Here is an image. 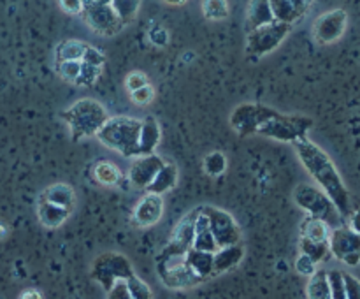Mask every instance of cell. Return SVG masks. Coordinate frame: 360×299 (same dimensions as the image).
Wrapping results in <instances>:
<instances>
[{
  "label": "cell",
  "instance_id": "11",
  "mask_svg": "<svg viewBox=\"0 0 360 299\" xmlns=\"http://www.w3.org/2000/svg\"><path fill=\"white\" fill-rule=\"evenodd\" d=\"M200 213L210 222V229L213 232V238L217 241L218 250L239 245L241 229H239L238 222L234 220V217L231 213H227V211L220 210L217 206H200Z\"/></svg>",
  "mask_w": 360,
  "mask_h": 299
},
{
  "label": "cell",
  "instance_id": "45",
  "mask_svg": "<svg viewBox=\"0 0 360 299\" xmlns=\"http://www.w3.org/2000/svg\"><path fill=\"white\" fill-rule=\"evenodd\" d=\"M58 6L67 14H81V11H83V2L81 0H60Z\"/></svg>",
  "mask_w": 360,
  "mask_h": 299
},
{
  "label": "cell",
  "instance_id": "38",
  "mask_svg": "<svg viewBox=\"0 0 360 299\" xmlns=\"http://www.w3.org/2000/svg\"><path fill=\"white\" fill-rule=\"evenodd\" d=\"M105 60H108V58H105V55H104V51H102V49H98V48H95V46L88 44L86 51H84V56H83V60H81V62L88 63V65L101 67V69H104Z\"/></svg>",
  "mask_w": 360,
  "mask_h": 299
},
{
  "label": "cell",
  "instance_id": "1",
  "mask_svg": "<svg viewBox=\"0 0 360 299\" xmlns=\"http://www.w3.org/2000/svg\"><path fill=\"white\" fill-rule=\"evenodd\" d=\"M295 153H297L299 160L302 162L306 171L311 174V178L315 179L320 185V190L326 192V196L329 197L334 203L336 210L340 211V215L343 218H348L352 215V201L350 193H348L347 185L341 179L340 171L334 165L333 158L319 146L313 141H309L308 137L294 143Z\"/></svg>",
  "mask_w": 360,
  "mask_h": 299
},
{
  "label": "cell",
  "instance_id": "21",
  "mask_svg": "<svg viewBox=\"0 0 360 299\" xmlns=\"http://www.w3.org/2000/svg\"><path fill=\"white\" fill-rule=\"evenodd\" d=\"M274 21L273 11H271L269 0H253L248 4V14H246V34L257 30V28L269 25Z\"/></svg>",
  "mask_w": 360,
  "mask_h": 299
},
{
  "label": "cell",
  "instance_id": "40",
  "mask_svg": "<svg viewBox=\"0 0 360 299\" xmlns=\"http://www.w3.org/2000/svg\"><path fill=\"white\" fill-rule=\"evenodd\" d=\"M295 271H297L299 274H302V276L309 278L316 273V262L309 259L308 255H304V253H301V255L297 257V260H295Z\"/></svg>",
  "mask_w": 360,
  "mask_h": 299
},
{
  "label": "cell",
  "instance_id": "44",
  "mask_svg": "<svg viewBox=\"0 0 360 299\" xmlns=\"http://www.w3.org/2000/svg\"><path fill=\"white\" fill-rule=\"evenodd\" d=\"M108 299H132L129 294V288H127L125 281H118L111 291L108 292Z\"/></svg>",
  "mask_w": 360,
  "mask_h": 299
},
{
  "label": "cell",
  "instance_id": "3",
  "mask_svg": "<svg viewBox=\"0 0 360 299\" xmlns=\"http://www.w3.org/2000/svg\"><path fill=\"white\" fill-rule=\"evenodd\" d=\"M139 132L141 120L125 115L109 116L104 127L98 130L97 139L123 157L137 158L139 157Z\"/></svg>",
  "mask_w": 360,
  "mask_h": 299
},
{
  "label": "cell",
  "instance_id": "10",
  "mask_svg": "<svg viewBox=\"0 0 360 299\" xmlns=\"http://www.w3.org/2000/svg\"><path fill=\"white\" fill-rule=\"evenodd\" d=\"M276 109L269 106L259 104V102H246V104L238 106L231 115V127L236 134L241 137L257 136L260 127L274 115Z\"/></svg>",
  "mask_w": 360,
  "mask_h": 299
},
{
  "label": "cell",
  "instance_id": "17",
  "mask_svg": "<svg viewBox=\"0 0 360 299\" xmlns=\"http://www.w3.org/2000/svg\"><path fill=\"white\" fill-rule=\"evenodd\" d=\"M164 215V199L155 193H144L134 210V222L139 227H151L158 224Z\"/></svg>",
  "mask_w": 360,
  "mask_h": 299
},
{
  "label": "cell",
  "instance_id": "16",
  "mask_svg": "<svg viewBox=\"0 0 360 299\" xmlns=\"http://www.w3.org/2000/svg\"><path fill=\"white\" fill-rule=\"evenodd\" d=\"M269 2L274 21L290 25V27L304 20L311 7L309 0H269Z\"/></svg>",
  "mask_w": 360,
  "mask_h": 299
},
{
  "label": "cell",
  "instance_id": "25",
  "mask_svg": "<svg viewBox=\"0 0 360 299\" xmlns=\"http://www.w3.org/2000/svg\"><path fill=\"white\" fill-rule=\"evenodd\" d=\"M88 42L77 39H63L55 48V63L58 62H81L86 51Z\"/></svg>",
  "mask_w": 360,
  "mask_h": 299
},
{
  "label": "cell",
  "instance_id": "12",
  "mask_svg": "<svg viewBox=\"0 0 360 299\" xmlns=\"http://www.w3.org/2000/svg\"><path fill=\"white\" fill-rule=\"evenodd\" d=\"M157 273L162 284L172 291H185L204 284L202 278L197 276L185 264V257L169 260H157Z\"/></svg>",
  "mask_w": 360,
  "mask_h": 299
},
{
  "label": "cell",
  "instance_id": "35",
  "mask_svg": "<svg viewBox=\"0 0 360 299\" xmlns=\"http://www.w3.org/2000/svg\"><path fill=\"white\" fill-rule=\"evenodd\" d=\"M127 288H129V294L132 299H153V294H151V288L143 278H139L137 274H134L132 278L125 281Z\"/></svg>",
  "mask_w": 360,
  "mask_h": 299
},
{
  "label": "cell",
  "instance_id": "6",
  "mask_svg": "<svg viewBox=\"0 0 360 299\" xmlns=\"http://www.w3.org/2000/svg\"><path fill=\"white\" fill-rule=\"evenodd\" d=\"M136 274L132 262L129 257L118 252L101 253L94 260L91 266V278L104 288L105 292L111 291L118 281H127Z\"/></svg>",
  "mask_w": 360,
  "mask_h": 299
},
{
  "label": "cell",
  "instance_id": "18",
  "mask_svg": "<svg viewBox=\"0 0 360 299\" xmlns=\"http://www.w3.org/2000/svg\"><path fill=\"white\" fill-rule=\"evenodd\" d=\"M39 201H44V203L53 204V206H58L62 210H67L72 213L74 208H76V192L70 185L67 183H53L48 189L42 190V193L39 196Z\"/></svg>",
  "mask_w": 360,
  "mask_h": 299
},
{
  "label": "cell",
  "instance_id": "7",
  "mask_svg": "<svg viewBox=\"0 0 360 299\" xmlns=\"http://www.w3.org/2000/svg\"><path fill=\"white\" fill-rule=\"evenodd\" d=\"M84 23L98 35L104 37H112V35L120 34L125 25L120 21L116 16L112 4L108 0H86L83 2V11H81Z\"/></svg>",
  "mask_w": 360,
  "mask_h": 299
},
{
  "label": "cell",
  "instance_id": "33",
  "mask_svg": "<svg viewBox=\"0 0 360 299\" xmlns=\"http://www.w3.org/2000/svg\"><path fill=\"white\" fill-rule=\"evenodd\" d=\"M202 13L211 21L225 20L229 16V2H225V0H207V2H202Z\"/></svg>",
  "mask_w": 360,
  "mask_h": 299
},
{
  "label": "cell",
  "instance_id": "5",
  "mask_svg": "<svg viewBox=\"0 0 360 299\" xmlns=\"http://www.w3.org/2000/svg\"><path fill=\"white\" fill-rule=\"evenodd\" d=\"M313 118L304 115H283L274 111V115L260 127L257 136L273 137L281 143H297V141L308 137L306 134L311 130Z\"/></svg>",
  "mask_w": 360,
  "mask_h": 299
},
{
  "label": "cell",
  "instance_id": "32",
  "mask_svg": "<svg viewBox=\"0 0 360 299\" xmlns=\"http://www.w3.org/2000/svg\"><path fill=\"white\" fill-rule=\"evenodd\" d=\"M112 9H115L116 16L120 18L123 25L130 23V21L136 20L137 13H139L141 2L137 0H112Z\"/></svg>",
  "mask_w": 360,
  "mask_h": 299
},
{
  "label": "cell",
  "instance_id": "4",
  "mask_svg": "<svg viewBox=\"0 0 360 299\" xmlns=\"http://www.w3.org/2000/svg\"><path fill=\"white\" fill-rule=\"evenodd\" d=\"M294 201L301 210L308 213V217L322 220L323 224L329 225L330 231L345 225V218L336 210L333 201L319 186L309 185V183H299L294 190Z\"/></svg>",
  "mask_w": 360,
  "mask_h": 299
},
{
  "label": "cell",
  "instance_id": "26",
  "mask_svg": "<svg viewBox=\"0 0 360 299\" xmlns=\"http://www.w3.org/2000/svg\"><path fill=\"white\" fill-rule=\"evenodd\" d=\"M70 217V211L62 210L58 206H53V204L44 203V201H39L37 203V218L44 227L56 229Z\"/></svg>",
  "mask_w": 360,
  "mask_h": 299
},
{
  "label": "cell",
  "instance_id": "42",
  "mask_svg": "<svg viewBox=\"0 0 360 299\" xmlns=\"http://www.w3.org/2000/svg\"><path fill=\"white\" fill-rule=\"evenodd\" d=\"M153 97H155V90L151 84L139 88V90H136L134 94H130V98H132L134 104H137V106L150 104V102L153 101Z\"/></svg>",
  "mask_w": 360,
  "mask_h": 299
},
{
  "label": "cell",
  "instance_id": "43",
  "mask_svg": "<svg viewBox=\"0 0 360 299\" xmlns=\"http://www.w3.org/2000/svg\"><path fill=\"white\" fill-rule=\"evenodd\" d=\"M150 41L153 42L155 46H158V48H162V46H165L169 42L167 30L158 27V25H155L153 28H150Z\"/></svg>",
  "mask_w": 360,
  "mask_h": 299
},
{
  "label": "cell",
  "instance_id": "29",
  "mask_svg": "<svg viewBox=\"0 0 360 299\" xmlns=\"http://www.w3.org/2000/svg\"><path fill=\"white\" fill-rule=\"evenodd\" d=\"M306 294H308V299H330V287L326 269H316V273L309 276Z\"/></svg>",
  "mask_w": 360,
  "mask_h": 299
},
{
  "label": "cell",
  "instance_id": "8",
  "mask_svg": "<svg viewBox=\"0 0 360 299\" xmlns=\"http://www.w3.org/2000/svg\"><path fill=\"white\" fill-rule=\"evenodd\" d=\"M292 28L294 27H290V25L273 21V23L257 28V30L248 32L246 34V53L250 56H257V58L269 55L278 46H281V42L292 32Z\"/></svg>",
  "mask_w": 360,
  "mask_h": 299
},
{
  "label": "cell",
  "instance_id": "48",
  "mask_svg": "<svg viewBox=\"0 0 360 299\" xmlns=\"http://www.w3.org/2000/svg\"><path fill=\"white\" fill-rule=\"evenodd\" d=\"M7 234V225L4 222H0V239Z\"/></svg>",
  "mask_w": 360,
  "mask_h": 299
},
{
  "label": "cell",
  "instance_id": "2",
  "mask_svg": "<svg viewBox=\"0 0 360 299\" xmlns=\"http://www.w3.org/2000/svg\"><path fill=\"white\" fill-rule=\"evenodd\" d=\"M60 116L69 125L74 143L84 139V137L97 136L98 130L109 120V113L104 104L90 97L74 102L70 108L60 113Z\"/></svg>",
  "mask_w": 360,
  "mask_h": 299
},
{
  "label": "cell",
  "instance_id": "27",
  "mask_svg": "<svg viewBox=\"0 0 360 299\" xmlns=\"http://www.w3.org/2000/svg\"><path fill=\"white\" fill-rule=\"evenodd\" d=\"M330 227L323 224L322 220H316L313 217H306L301 224V239L315 243H329Z\"/></svg>",
  "mask_w": 360,
  "mask_h": 299
},
{
  "label": "cell",
  "instance_id": "30",
  "mask_svg": "<svg viewBox=\"0 0 360 299\" xmlns=\"http://www.w3.org/2000/svg\"><path fill=\"white\" fill-rule=\"evenodd\" d=\"M299 246H301V253L308 255L309 259L315 260L316 264L323 262V260H327L330 257L329 243H315L299 238Z\"/></svg>",
  "mask_w": 360,
  "mask_h": 299
},
{
  "label": "cell",
  "instance_id": "39",
  "mask_svg": "<svg viewBox=\"0 0 360 299\" xmlns=\"http://www.w3.org/2000/svg\"><path fill=\"white\" fill-rule=\"evenodd\" d=\"M148 84H150V79H148L146 74L141 72V70H134V72H130L129 76L125 77V88L129 90V94H134L136 90L148 87Z\"/></svg>",
  "mask_w": 360,
  "mask_h": 299
},
{
  "label": "cell",
  "instance_id": "46",
  "mask_svg": "<svg viewBox=\"0 0 360 299\" xmlns=\"http://www.w3.org/2000/svg\"><path fill=\"white\" fill-rule=\"evenodd\" d=\"M350 231H354L355 234H360V208L357 210L352 211V215L348 217V225H347Z\"/></svg>",
  "mask_w": 360,
  "mask_h": 299
},
{
  "label": "cell",
  "instance_id": "20",
  "mask_svg": "<svg viewBox=\"0 0 360 299\" xmlns=\"http://www.w3.org/2000/svg\"><path fill=\"white\" fill-rule=\"evenodd\" d=\"M245 257V248L241 245L227 246V248H220L214 252L213 255V276L224 274L231 271L232 267L238 266Z\"/></svg>",
  "mask_w": 360,
  "mask_h": 299
},
{
  "label": "cell",
  "instance_id": "22",
  "mask_svg": "<svg viewBox=\"0 0 360 299\" xmlns=\"http://www.w3.org/2000/svg\"><path fill=\"white\" fill-rule=\"evenodd\" d=\"M178 178H179L178 165L172 164V162H167V164L160 169V172L155 176V179L150 183V186H148L144 192L155 193V196H162V193L169 192V190H172L176 185H178Z\"/></svg>",
  "mask_w": 360,
  "mask_h": 299
},
{
  "label": "cell",
  "instance_id": "31",
  "mask_svg": "<svg viewBox=\"0 0 360 299\" xmlns=\"http://www.w3.org/2000/svg\"><path fill=\"white\" fill-rule=\"evenodd\" d=\"M225 169H227V158H225V155L221 151L213 150L204 157V171L211 178L221 176L225 172Z\"/></svg>",
  "mask_w": 360,
  "mask_h": 299
},
{
  "label": "cell",
  "instance_id": "37",
  "mask_svg": "<svg viewBox=\"0 0 360 299\" xmlns=\"http://www.w3.org/2000/svg\"><path fill=\"white\" fill-rule=\"evenodd\" d=\"M101 67H94V65H88V63L81 62V74H79V79H77V87H94L95 83L98 81V77H101L102 74Z\"/></svg>",
  "mask_w": 360,
  "mask_h": 299
},
{
  "label": "cell",
  "instance_id": "19",
  "mask_svg": "<svg viewBox=\"0 0 360 299\" xmlns=\"http://www.w3.org/2000/svg\"><path fill=\"white\" fill-rule=\"evenodd\" d=\"M162 139V130L155 116H146L141 120V132H139V157H148L153 155L157 150L158 143Z\"/></svg>",
  "mask_w": 360,
  "mask_h": 299
},
{
  "label": "cell",
  "instance_id": "13",
  "mask_svg": "<svg viewBox=\"0 0 360 299\" xmlns=\"http://www.w3.org/2000/svg\"><path fill=\"white\" fill-rule=\"evenodd\" d=\"M329 248L330 255H334L347 266H359L360 264V234H355L347 225L330 231Z\"/></svg>",
  "mask_w": 360,
  "mask_h": 299
},
{
  "label": "cell",
  "instance_id": "36",
  "mask_svg": "<svg viewBox=\"0 0 360 299\" xmlns=\"http://www.w3.org/2000/svg\"><path fill=\"white\" fill-rule=\"evenodd\" d=\"M327 280H329L330 287V299H347V294H345L343 271L329 269L327 271Z\"/></svg>",
  "mask_w": 360,
  "mask_h": 299
},
{
  "label": "cell",
  "instance_id": "24",
  "mask_svg": "<svg viewBox=\"0 0 360 299\" xmlns=\"http://www.w3.org/2000/svg\"><path fill=\"white\" fill-rule=\"evenodd\" d=\"M192 248L199 250V252H207V253L218 252L217 241H214L213 232H211V229H210V222H207V218L204 217L202 213H199V217H197L195 234H193Z\"/></svg>",
  "mask_w": 360,
  "mask_h": 299
},
{
  "label": "cell",
  "instance_id": "23",
  "mask_svg": "<svg viewBox=\"0 0 360 299\" xmlns=\"http://www.w3.org/2000/svg\"><path fill=\"white\" fill-rule=\"evenodd\" d=\"M213 255L214 253L207 252H199V250H188V253L185 255V264L197 274L199 278H202L204 281H207L210 278H213Z\"/></svg>",
  "mask_w": 360,
  "mask_h": 299
},
{
  "label": "cell",
  "instance_id": "47",
  "mask_svg": "<svg viewBox=\"0 0 360 299\" xmlns=\"http://www.w3.org/2000/svg\"><path fill=\"white\" fill-rule=\"evenodd\" d=\"M20 299H42V294L39 291H35V288H28V291H25L21 294Z\"/></svg>",
  "mask_w": 360,
  "mask_h": 299
},
{
  "label": "cell",
  "instance_id": "9",
  "mask_svg": "<svg viewBox=\"0 0 360 299\" xmlns=\"http://www.w3.org/2000/svg\"><path fill=\"white\" fill-rule=\"evenodd\" d=\"M199 213L200 208H193L192 211H188V213L176 224L174 231H172L171 234V239H169L167 245L164 246V250L158 253L157 260L179 259V257H185L186 253H188V250H192L193 234H195V222Z\"/></svg>",
  "mask_w": 360,
  "mask_h": 299
},
{
  "label": "cell",
  "instance_id": "15",
  "mask_svg": "<svg viewBox=\"0 0 360 299\" xmlns=\"http://www.w3.org/2000/svg\"><path fill=\"white\" fill-rule=\"evenodd\" d=\"M164 165L165 160L157 153L148 155V157H137L130 165L129 179L137 189L146 190Z\"/></svg>",
  "mask_w": 360,
  "mask_h": 299
},
{
  "label": "cell",
  "instance_id": "14",
  "mask_svg": "<svg viewBox=\"0 0 360 299\" xmlns=\"http://www.w3.org/2000/svg\"><path fill=\"white\" fill-rule=\"evenodd\" d=\"M348 27V13L345 9H330L320 14L313 25V37L319 44H333L340 41Z\"/></svg>",
  "mask_w": 360,
  "mask_h": 299
},
{
  "label": "cell",
  "instance_id": "34",
  "mask_svg": "<svg viewBox=\"0 0 360 299\" xmlns=\"http://www.w3.org/2000/svg\"><path fill=\"white\" fill-rule=\"evenodd\" d=\"M55 72L62 77L65 83L76 84L81 74V62H58L55 63Z\"/></svg>",
  "mask_w": 360,
  "mask_h": 299
},
{
  "label": "cell",
  "instance_id": "41",
  "mask_svg": "<svg viewBox=\"0 0 360 299\" xmlns=\"http://www.w3.org/2000/svg\"><path fill=\"white\" fill-rule=\"evenodd\" d=\"M343 280H345V294L347 299H360V280L355 278L354 274L345 273L343 271Z\"/></svg>",
  "mask_w": 360,
  "mask_h": 299
},
{
  "label": "cell",
  "instance_id": "28",
  "mask_svg": "<svg viewBox=\"0 0 360 299\" xmlns=\"http://www.w3.org/2000/svg\"><path fill=\"white\" fill-rule=\"evenodd\" d=\"M94 178L95 182H98L101 185H118L122 182V171H120L118 165L111 160H101L95 162L94 165Z\"/></svg>",
  "mask_w": 360,
  "mask_h": 299
}]
</instances>
